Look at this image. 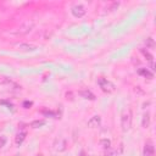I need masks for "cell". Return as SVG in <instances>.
Here are the masks:
<instances>
[{
	"label": "cell",
	"mask_w": 156,
	"mask_h": 156,
	"mask_svg": "<svg viewBox=\"0 0 156 156\" xmlns=\"http://www.w3.org/2000/svg\"><path fill=\"white\" fill-rule=\"evenodd\" d=\"M100 145L104 148V149H110V148H111V142H110V140L109 139H101L100 140Z\"/></svg>",
	"instance_id": "ac0fdd59"
},
{
	"label": "cell",
	"mask_w": 156,
	"mask_h": 156,
	"mask_svg": "<svg viewBox=\"0 0 156 156\" xmlns=\"http://www.w3.org/2000/svg\"><path fill=\"white\" fill-rule=\"evenodd\" d=\"M142 126L144 128H149V126H150V112H146L144 114L143 116V120H142Z\"/></svg>",
	"instance_id": "4fadbf2b"
},
{
	"label": "cell",
	"mask_w": 156,
	"mask_h": 156,
	"mask_svg": "<svg viewBox=\"0 0 156 156\" xmlns=\"http://www.w3.org/2000/svg\"><path fill=\"white\" fill-rule=\"evenodd\" d=\"M0 85H6V87H10V89H13V90H21L22 87L18 85L16 82H13L12 79L4 77V76H0Z\"/></svg>",
	"instance_id": "277c9868"
},
{
	"label": "cell",
	"mask_w": 156,
	"mask_h": 156,
	"mask_svg": "<svg viewBox=\"0 0 156 156\" xmlns=\"http://www.w3.org/2000/svg\"><path fill=\"white\" fill-rule=\"evenodd\" d=\"M101 124V117L100 116H93L90 120L88 121V127L89 128H98L99 126Z\"/></svg>",
	"instance_id": "9c48e42d"
},
{
	"label": "cell",
	"mask_w": 156,
	"mask_h": 156,
	"mask_svg": "<svg viewBox=\"0 0 156 156\" xmlns=\"http://www.w3.org/2000/svg\"><path fill=\"white\" fill-rule=\"evenodd\" d=\"M150 67H151V72L154 73V71H155V64H154V61L150 62Z\"/></svg>",
	"instance_id": "7402d4cb"
},
{
	"label": "cell",
	"mask_w": 156,
	"mask_h": 156,
	"mask_svg": "<svg viewBox=\"0 0 156 156\" xmlns=\"http://www.w3.org/2000/svg\"><path fill=\"white\" fill-rule=\"evenodd\" d=\"M140 53H142L143 56L146 59V61H149V62H152V61H154V56H152L145 48H142V49H140Z\"/></svg>",
	"instance_id": "5bb4252c"
},
{
	"label": "cell",
	"mask_w": 156,
	"mask_h": 156,
	"mask_svg": "<svg viewBox=\"0 0 156 156\" xmlns=\"http://www.w3.org/2000/svg\"><path fill=\"white\" fill-rule=\"evenodd\" d=\"M66 140L62 138V137H59L55 139V142H54V149L59 152H61V151H65L66 150Z\"/></svg>",
	"instance_id": "8992f818"
},
{
	"label": "cell",
	"mask_w": 156,
	"mask_h": 156,
	"mask_svg": "<svg viewBox=\"0 0 156 156\" xmlns=\"http://www.w3.org/2000/svg\"><path fill=\"white\" fill-rule=\"evenodd\" d=\"M6 142H7V139H6V137H5V136H1V137H0V149L5 146Z\"/></svg>",
	"instance_id": "d6986e66"
},
{
	"label": "cell",
	"mask_w": 156,
	"mask_h": 156,
	"mask_svg": "<svg viewBox=\"0 0 156 156\" xmlns=\"http://www.w3.org/2000/svg\"><path fill=\"white\" fill-rule=\"evenodd\" d=\"M33 27H34V22L33 21H26V22H23L18 28H16V29H12V31L9 33L10 35H13V37H20V35H26V34H28L29 32L33 29Z\"/></svg>",
	"instance_id": "6da1fadb"
},
{
	"label": "cell",
	"mask_w": 156,
	"mask_h": 156,
	"mask_svg": "<svg viewBox=\"0 0 156 156\" xmlns=\"http://www.w3.org/2000/svg\"><path fill=\"white\" fill-rule=\"evenodd\" d=\"M45 121L44 120H37V121H33L32 123H31V127L32 128H40V127H43V126H45Z\"/></svg>",
	"instance_id": "9a60e30c"
},
{
	"label": "cell",
	"mask_w": 156,
	"mask_h": 156,
	"mask_svg": "<svg viewBox=\"0 0 156 156\" xmlns=\"http://www.w3.org/2000/svg\"><path fill=\"white\" fill-rule=\"evenodd\" d=\"M0 104H1V105H6V106L9 107V109H10V107H12V105H11L10 102H7V101H4V100H3V101H0Z\"/></svg>",
	"instance_id": "44dd1931"
},
{
	"label": "cell",
	"mask_w": 156,
	"mask_h": 156,
	"mask_svg": "<svg viewBox=\"0 0 156 156\" xmlns=\"http://www.w3.org/2000/svg\"><path fill=\"white\" fill-rule=\"evenodd\" d=\"M37 156H43V155H37Z\"/></svg>",
	"instance_id": "603a6c76"
},
{
	"label": "cell",
	"mask_w": 156,
	"mask_h": 156,
	"mask_svg": "<svg viewBox=\"0 0 156 156\" xmlns=\"http://www.w3.org/2000/svg\"><path fill=\"white\" fill-rule=\"evenodd\" d=\"M16 48L20 49L21 51H35L38 49V47L34 45V44H28V43H20L16 44Z\"/></svg>",
	"instance_id": "ba28073f"
},
{
	"label": "cell",
	"mask_w": 156,
	"mask_h": 156,
	"mask_svg": "<svg viewBox=\"0 0 156 156\" xmlns=\"http://www.w3.org/2000/svg\"><path fill=\"white\" fill-rule=\"evenodd\" d=\"M132 111L128 110H124L123 114L121 116V128L123 132H128L132 127Z\"/></svg>",
	"instance_id": "7a4b0ae2"
},
{
	"label": "cell",
	"mask_w": 156,
	"mask_h": 156,
	"mask_svg": "<svg viewBox=\"0 0 156 156\" xmlns=\"http://www.w3.org/2000/svg\"><path fill=\"white\" fill-rule=\"evenodd\" d=\"M144 156H155V146L151 140H148L144 145Z\"/></svg>",
	"instance_id": "52a82bcc"
},
{
	"label": "cell",
	"mask_w": 156,
	"mask_h": 156,
	"mask_svg": "<svg viewBox=\"0 0 156 156\" xmlns=\"http://www.w3.org/2000/svg\"><path fill=\"white\" fill-rule=\"evenodd\" d=\"M32 105H33L32 101H25V102H23V107H25V109H29Z\"/></svg>",
	"instance_id": "ffe728a7"
},
{
	"label": "cell",
	"mask_w": 156,
	"mask_h": 156,
	"mask_svg": "<svg viewBox=\"0 0 156 156\" xmlns=\"http://www.w3.org/2000/svg\"><path fill=\"white\" fill-rule=\"evenodd\" d=\"M98 84L101 88V90L105 92V93H112V92H115V89H116V87H115V84L112 83V82L106 79V78H99L98 79Z\"/></svg>",
	"instance_id": "3957f363"
},
{
	"label": "cell",
	"mask_w": 156,
	"mask_h": 156,
	"mask_svg": "<svg viewBox=\"0 0 156 156\" xmlns=\"http://www.w3.org/2000/svg\"><path fill=\"white\" fill-rule=\"evenodd\" d=\"M26 137H27V132H26V131H22V132L17 133V134H16V138H15V143H16V145L20 146L22 143L25 142Z\"/></svg>",
	"instance_id": "7c38bea8"
},
{
	"label": "cell",
	"mask_w": 156,
	"mask_h": 156,
	"mask_svg": "<svg viewBox=\"0 0 156 156\" xmlns=\"http://www.w3.org/2000/svg\"><path fill=\"white\" fill-rule=\"evenodd\" d=\"M137 73H138L139 76H143V77H145V78H148V79H152V78H154V73H152L151 71H149L148 68H144V67L138 68Z\"/></svg>",
	"instance_id": "8fae6325"
},
{
	"label": "cell",
	"mask_w": 156,
	"mask_h": 156,
	"mask_svg": "<svg viewBox=\"0 0 156 156\" xmlns=\"http://www.w3.org/2000/svg\"><path fill=\"white\" fill-rule=\"evenodd\" d=\"M82 98L83 99H87V100H90V101H94L95 99H96V96L90 92V90H88V89H84V90H80L79 93H78Z\"/></svg>",
	"instance_id": "30bf717a"
},
{
	"label": "cell",
	"mask_w": 156,
	"mask_h": 156,
	"mask_svg": "<svg viewBox=\"0 0 156 156\" xmlns=\"http://www.w3.org/2000/svg\"><path fill=\"white\" fill-rule=\"evenodd\" d=\"M71 12L72 15L75 16L76 18H80V17H83L87 10H85V7L83 5H80V4H76V5H73L72 6V9H71Z\"/></svg>",
	"instance_id": "5b68a950"
},
{
	"label": "cell",
	"mask_w": 156,
	"mask_h": 156,
	"mask_svg": "<svg viewBox=\"0 0 156 156\" xmlns=\"http://www.w3.org/2000/svg\"><path fill=\"white\" fill-rule=\"evenodd\" d=\"M40 112L44 115V116H47V117H53V118H59L57 117V114L55 112V111H51V110H42Z\"/></svg>",
	"instance_id": "2e32d148"
},
{
	"label": "cell",
	"mask_w": 156,
	"mask_h": 156,
	"mask_svg": "<svg viewBox=\"0 0 156 156\" xmlns=\"http://www.w3.org/2000/svg\"><path fill=\"white\" fill-rule=\"evenodd\" d=\"M144 43H145L146 48H149V49H154V48H155V42H154V39L151 38V37H149V38H146Z\"/></svg>",
	"instance_id": "e0dca14e"
}]
</instances>
